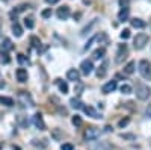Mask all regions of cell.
<instances>
[{"label": "cell", "instance_id": "1", "mask_svg": "<svg viewBox=\"0 0 151 150\" xmlns=\"http://www.w3.org/2000/svg\"><path fill=\"white\" fill-rule=\"evenodd\" d=\"M139 73L145 80H151V64L147 59H142L139 62Z\"/></svg>", "mask_w": 151, "mask_h": 150}, {"label": "cell", "instance_id": "2", "mask_svg": "<svg viewBox=\"0 0 151 150\" xmlns=\"http://www.w3.org/2000/svg\"><path fill=\"white\" fill-rule=\"evenodd\" d=\"M148 40H150V38H148L147 33H137V35L134 36V43H133L134 49H136V50L144 49L145 44H148Z\"/></svg>", "mask_w": 151, "mask_h": 150}, {"label": "cell", "instance_id": "3", "mask_svg": "<svg viewBox=\"0 0 151 150\" xmlns=\"http://www.w3.org/2000/svg\"><path fill=\"white\" fill-rule=\"evenodd\" d=\"M136 96L139 100H147L150 96H151V90L148 85H139L136 88Z\"/></svg>", "mask_w": 151, "mask_h": 150}, {"label": "cell", "instance_id": "4", "mask_svg": "<svg viewBox=\"0 0 151 150\" xmlns=\"http://www.w3.org/2000/svg\"><path fill=\"white\" fill-rule=\"evenodd\" d=\"M98 136H100V129L95 128V126H91V128H88V129L85 130V138L89 140V141L97 140Z\"/></svg>", "mask_w": 151, "mask_h": 150}, {"label": "cell", "instance_id": "5", "mask_svg": "<svg viewBox=\"0 0 151 150\" xmlns=\"http://www.w3.org/2000/svg\"><path fill=\"white\" fill-rule=\"evenodd\" d=\"M80 70H82V73L85 74V76H89V74L92 73V70H94V64H92V61H89V59H85L82 64H80Z\"/></svg>", "mask_w": 151, "mask_h": 150}, {"label": "cell", "instance_id": "6", "mask_svg": "<svg viewBox=\"0 0 151 150\" xmlns=\"http://www.w3.org/2000/svg\"><path fill=\"white\" fill-rule=\"evenodd\" d=\"M18 99H20V103H21L23 106H33V100H32V97H30L26 91H20Z\"/></svg>", "mask_w": 151, "mask_h": 150}, {"label": "cell", "instance_id": "7", "mask_svg": "<svg viewBox=\"0 0 151 150\" xmlns=\"http://www.w3.org/2000/svg\"><path fill=\"white\" fill-rule=\"evenodd\" d=\"M32 121H33V124H35V128L36 129H40V130H45V123H44V120H42V115L38 112V114H35L33 117H32Z\"/></svg>", "mask_w": 151, "mask_h": 150}, {"label": "cell", "instance_id": "8", "mask_svg": "<svg viewBox=\"0 0 151 150\" xmlns=\"http://www.w3.org/2000/svg\"><path fill=\"white\" fill-rule=\"evenodd\" d=\"M56 15H58L59 20H67V18L70 17V6H67V5L60 6V8L58 9V12H56Z\"/></svg>", "mask_w": 151, "mask_h": 150}, {"label": "cell", "instance_id": "9", "mask_svg": "<svg viewBox=\"0 0 151 150\" xmlns=\"http://www.w3.org/2000/svg\"><path fill=\"white\" fill-rule=\"evenodd\" d=\"M125 55H127V46L125 44H121L119 49H118V53H116V62H122V59H125Z\"/></svg>", "mask_w": 151, "mask_h": 150}, {"label": "cell", "instance_id": "10", "mask_svg": "<svg viewBox=\"0 0 151 150\" xmlns=\"http://www.w3.org/2000/svg\"><path fill=\"white\" fill-rule=\"evenodd\" d=\"M116 80H110V82H107L104 86H103V88H101V91L104 93V94H109V93H113V91H115L116 90Z\"/></svg>", "mask_w": 151, "mask_h": 150}, {"label": "cell", "instance_id": "11", "mask_svg": "<svg viewBox=\"0 0 151 150\" xmlns=\"http://www.w3.org/2000/svg\"><path fill=\"white\" fill-rule=\"evenodd\" d=\"M67 78H68L70 80H73V82H79V80H80V73L76 70V68H71V70H68V73H67Z\"/></svg>", "mask_w": 151, "mask_h": 150}, {"label": "cell", "instance_id": "12", "mask_svg": "<svg viewBox=\"0 0 151 150\" xmlns=\"http://www.w3.org/2000/svg\"><path fill=\"white\" fill-rule=\"evenodd\" d=\"M82 109L85 111V114H86V115H89V117H92V118H101V115H100L92 106H83Z\"/></svg>", "mask_w": 151, "mask_h": 150}, {"label": "cell", "instance_id": "13", "mask_svg": "<svg viewBox=\"0 0 151 150\" xmlns=\"http://www.w3.org/2000/svg\"><path fill=\"white\" fill-rule=\"evenodd\" d=\"M15 74H17V79H18L20 82H26V80H27V70H24V68H18Z\"/></svg>", "mask_w": 151, "mask_h": 150}, {"label": "cell", "instance_id": "14", "mask_svg": "<svg viewBox=\"0 0 151 150\" xmlns=\"http://www.w3.org/2000/svg\"><path fill=\"white\" fill-rule=\"evenodd\" d=\"M107 62H103V65H100L97 68V78H104L106 76V73H107Z\"/></svg>", "mask_w": 151, "mask_h": 150}, {"label": "cell", "instance_id": "15", "mask_svg": "<svg viewBox=\"0 0 151 150\" xmlns=\"http://www.w3.org/2000/svg\"><path fill=\"white\" fill-rule=\"evenodd\" d=\"M130 21H132V26L136 28V29H144V28H145V21L141 20V18H133V20H130Z\"/></svg>", "mask_w": 151, "mask_h": 150}, {"label": "cell", "instance_id": "16", "mask_svg": "<svg viewBox=\"0 0 151 150\" xmlns=\"http://www.w3.org/2000/svg\"><path fill=\"white\" fill-rule=\"evenodd\" d=\"M134 67H136V62L134 61H130L129 64L124 67V73L125 74H133L134 73Z\"/></svg>", "mask_w": 151, "mask_h": 150}, {"label": "cell", "instance_id": "17", "mask_svg": "<svg viewBox=\"0 0 151 150\" xmlns=\"http://www.w3.org/2000/svg\"><path fill=\"white\" fill-rule=\"evenodd\" d=\"M129 18V8H122L119 11V14H118V20L119 21H125Z\"/></svg>", "mask_w": 151, "mask_h": 150}, {"label": "cell", "instance_id": "18", "mask_svg": "<svg viewBox=\"0 0 151 150\" xmlns=\"http://www.w3.org/2000/svg\"><path fill=\"white\" fill-rule=\"evenodd\" d=\"M56 85L59 86L60 93H64V94H67V93H68V85H67L65 82H62L60 79H56Z\"/></svg>", "mask_w": 151, "mask_h": 150}, {"label": "cell", "instance_id": "19", "mask_svg": "<svg viewBox=\"0 0 151 150\" xmlns=\"http://www.w3.org/2000/svg\"><path fill=\"white\" fill-rule=\"evenodd\" d=\"M12 33H14L15 36H21L23 35V29H21V26H20L18 23L12 24Z\"/></svg>", "mask_w": 151, "mask_h": 150}, {"label": "cell", "instance_id": "20", "mask_svg": "<svg viewBox=\"0 0 151 150\" xmlns=\"http://www.w3.org/2000/svg\"><path fill=\"white\" fill-rule=\"evenodd\" d=\"M104 53H106V50H104V47H101V49H97L92 53V56H94V59H101V58H104Z\"/></svg>", "mask_w": 151, "mask_h": 150}, {"label": "cell", "instance_id": "21", "mask_svg": "<svg viewBox=\"0 0 151 150\" xmlns=\"http://www.w3.org/2000/svg\"><path fill=\"white\" fill-rule=\"evenodd\" d=\"M70 105H71L74 109H82V108H83V103L80 102L79 99H71V100H70Z\"/></svg>", "mask_w": 151, "mask_h": 150}, {"label": "cell", "instance_id": "22", "mask_svg": "<svg viewBox=\"0 0 151 150\" xmlns=\"http://www.w3.org/2000/svg\"><path fill=\"white\" fill-rule=\"evenodd\" d=\"M0 103L5 105V106H14V100H12L11 97H0Z\"/></svg>", "mask_w": 151, "mask_h": 150}, {"label": "cell", "instance_id": "23", "mask_svg": "<svg viewBox=\"0 0 151 150\" xmlns=\"http://www.w3.org/2000/svg\"><path fill=\"white\" fill-rule=\"evenodd\" d=\"M2 47H3V50H6V52H9V50L14 49V46H12V41H11L9 38H5V40H3Z\"/></svg>", "mask_w": 151, "mask_h": 150}, {"label": "cell", "instance_id": "24", "mask_svg": "<svg viewBox=\"0 0 151 150\" xmlns=\"http://www.w3.org/2000/svg\"><path fill=\"white\" fill-rule=\"evenodd\" d=\"M24 26H26L27 29H33V26H35L33 18L32 17H26V18H24Z\"/></svg>", "mask_w": 151, "mask_h": 150}, {"label": "cell", "instance_id": "25", "mask_svg": "<svg viewBox=\"0 0 151 150\" xmlns=\"http://www.w3.org/2000/svg\"><path fill=\"white\" fill-rule=\"evenodd\" d=\"M119 90H121V93H122V94H130V93L133 91V90H132V86H130L129 83H122Z\"/></svg>", "mask_w": 151, "mask_h": 150}, {"label": "cell", "instance_id": "26", "mask_svg": "<svg viewBox=\"0 0 151 150\" xmlns=\"http://www.w3.org/2000/svg\"><path fill=\"white\" fill-rule=\"evenodd\" d=\"M30 43H32L33 47H40V46H41L40 38H38V36H30Z\"/></svg>", "mask_w": 151, "mask_h": 150}, {"label": "cell", "instance_id": "27", "mask_svg": "<svg viewBox=\"0 0 151 150\" xmlns=\"http://www.w3.org/2000/svg\"><path fill=\"white\" fill-rule=\"evenodd\" d=\"M121 38H122V40H129V38H130V29H124V30L121 32Z\"/></svg>", "mask_w": 151, "mask_h": 150}, {"label": "cell", "instance_id": "28", "mask_svg": "<svg viewBox=\"0 0 151 150\" xmlns=\"http://www.w3.org/2000/svg\"><path fill=\"white\" fill-rule=\"evenodd\" d=\"M73 124L74 126H82V118L79 115H74L73 117Z\"/></svg>", "mask_w": 151, "mask_h": 150}, {"label": "cell", "instance_id": "29", "mask_svg": "<svg viewBox=\"0 0 151 150\" xmlns=\"http://www.w3.org/2000/svg\"><path fill=\"white\" fill-rule=\"evenodd\" d=\"M129 123H130V118H122V120H119L118 126H119V128H124V126H127Z\"/></svg>", "mask_w": 151, "mask_h": 150}, {"label": "cell", "instance_id": "30", "mask_svg": "<svg viewBox=\"0 0 151 150\" xmlns=\"http://www.w3.org/2000/svg\"><path fill=\"white\" fill-rule=\"evenodd\" d=\"M32 144L36 146V147H40V146H41V147H47V141H44V143H38V140H33Z\"/></svg>", "mask_w": 151, "mask_h": 150}, {"label": "cell", "instance_id": "31", "mask_svg": "<svg viewBox=\"0 0 151 150\" xmlns=\"http://www.w3.org/2000/svg\"><path fill=\"white\" fill-rule=\"evenodd\" d=\"M17 59H18V62H21V64H24V62H27V58H26V56H24L23 53H20Z\"/></svg>", "mask_w": 151, "mask_h": 150}, {"label": "cell", "instance_id": "32", "mask_svg": "<svg viewBox=\"0 0 151 150\" xmlns=\"http://www.w3.org/2000/svg\"><path fill=\"white\" fill-rule=\"evenodd\" d=\"M60 150H74V147H73V144H62Z\"/></svg>", "mask_w": 151, "mask_h": 150}, {"label": "cell", "instance_id": "33", "mask_svg": "<svg viewBox=\"0 0 151 150\" xmlns=\"http://www.w3.org/2000/svg\"><path fill=\"white\" fill-rule=\"evenodd\" d=\"M50 15H52V9H45V11H42V17H44V18H48Z\"/></svg>", "mask_w": 151, "mask_h": 150}, {"label": "cell", "instance_id": "34", "mask_svg": "<svg viewBox=\"0 0 151 150\" xmlns=\"http://www.w3.org/2000/svg\"><path fill=\"white\" fill-rule=\"evenodd\" d=\"M0 59H2V62H5V64H8V62H9V58H8L6 53H2V58H0Z\"/></svg>", "mask_w": 151, "mask_h": 150}, {"label": "cell", "instance_id": "35", "mask_svg": "<svg viewBox=\"0 0 151 150\" xmlns=\"http://www.w3.org/2000/svg\"><path fill=\"white\" fill-rule=\"evenodd\" d=\"M145 114H147V117H150V118H151V103L147 106V109H145Z\"/></svg>", "mask_w": 151, "mask_h": 150}, {"label": "cell", "instance_id": "36", "mask_svg": "<svg viewBox=\"0 0 151 150\" xmlns=\"http://www.w3.org/2000/svg\"><path fill=\"white\" fill-rule=\"evenodd\" d=\"M121 136H122V138H125V140H133L134 138V135H124V133Z\"/></svg>", "mask_w": 151, "mask_h": 150}, {"label": "cell", "instance_id": "37", "mask_svg": "<svg viewBox=\"0 0 151 150\" xmlns=\"http://www.w3.org/2000/svg\"><path fill=\"white\" fill-rule=\"evenodd\" d=\"M45 2H47V3H50V5H55V3H58V2H59V0H45Z\"/></svg>", "mask_w": 151, "mask_h": 150}, {"label": "cell", "instance_id": "38", "mask_svg": "<svg viewBox=\"0 0 151 150\" xmlns=\"http://www.w3.org/2000/svg\"><path fill=\"white\" fill-rule=\"evenodd\" d=\"M3 86H5V82L2 80V78H0V90H2V88H3Z\"/></svg>", "mask_w": 151, "mask_h": 150}, {"label": "cell", "instance_id": "39", "mask_svg": "<svg viewBox=\"0 0 151 150\" xmlns=\"http://www.w3.org/2000/svg\"><path fill=\"white\" fill-rule=\"evenodd\" d=\"M104 130H106V132H110V130H112V128H110V126H106V128H104Z\"/></svg>", "mask_w": 151, "mask_h": 150}, {"label": "cell", "instance_id": "40", "mask_svg": "<svg viewBox=\"0 0 151 150\" xmlns=\"http://www.w3.org/2000/svg\"><path fill=\"white\" fill-rule=\"evenodd\" d=\"M14 150H21V149L20 147H14Z\"/></svg>", "mask_w": 151, "mask_h": 150}]
</instances>
